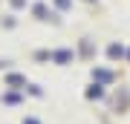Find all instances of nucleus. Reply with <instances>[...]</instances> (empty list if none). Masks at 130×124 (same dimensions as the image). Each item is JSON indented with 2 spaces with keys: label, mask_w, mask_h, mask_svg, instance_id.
Returning a JSON list of instances; mask_svg holds the SVG:
<instances>
[{
  "label": "nucleus",
  "mask_w": 130,
  "mask_h": 124,
  "mask_svg": "<svg viewBox=\"0 0 130 124\" xmlns=\"http://www.w3.org/2000/svg\"><path fill=\"white\" fill-rule=\"evenodd\" d=\"M101 95H104V84L93 81V84H90V87H87V98H90V101H93V98H101Z\"/></svg>",
  "instance_id": "obj_7"
},
{
  "label": "nucleus",
  "mask_w": 130,
  "mask_h": 124,
  "mask_svg": "<svg viewBox=\"0 0 130 124\" xmlns=\"http://www.w3.org/2000/svg\"><path fill=\"white\" fill-rule=\"evenodd\" d=\"M0 23H3L6 29H14V26H18V20H14V14H6V17L0 20Z\"/></svg>",
  "instance_id": "obj_10"
},
{
  "label": "nucleus",
  "mask_w": 130,
  "mask_h": 124,
  "mask_svg": "<svg viewBox=\"0 0 130 124\" xmlns=\"http://www.w3.org/2000/svg\"><path fill=\"white\" fill-rule=\"evenodd\" d=\"M23 124H41V121H35V118H26V121H23Z\"/></svg>",
  "instance_id": "obj_15"
},
{
  "label": "nucleus",
  "mask_w": 130,
  "mask_h": 124,
  "mask_svg": "<svg viewBox=\"0 0 130 124\" xmlns=\"http://www.w3.org/2000/svg\"><path fill=\"white\" fill-rule=\"evenodd\" d=\"M72 3H75V0H52V9L61 12V14H67V12L72 9Z\"/></svg>",
  "instance_id": "obj_8"
},
{
  "label": "nucleus",
  "mask_w": 130,
  "mask_h": 124,
  "mask_svg": "<svg viewBox=\"0 0 130 124\" xmlns=\"http://www.w3.org/2000/svg\"><path fill=\"white\" fill-rule=\"evenodd\" d=\"M124 61H127V64H130V46H127V58H124Z\"/></svg>",
  "instance_id": "obj_16"
},
{
  "label": "nucleus",
  "mask_w": 130,
  "mask_h": 124,
  "mask_svg": "<svg viewBox=\"0 0 130 124\" xmlns=\"http://www.w3.org/2000/svg\"><path fill=\"white\" fill-rule=\"evenodd\" d=\"M6 87H12V90H23V87H29V84H26V78H23V75L9 72V75H6Z\"/></svg>",
  "instance_id": "obj_5"
},
{
  "label": "nucleus",
  "mask_w": 130,
  "mask_h": 124,
  "mask_svg": "<svg viewBox=\"0 0 130 124\" xmlns=\"http://www.w3.org/2000/svg\"><path fill=\"white\" fill-rule=\"evenodd\" d=\"M52 58V49H38L35 52V61H49Z\"/></svg>",
  "instance_id": "obj_9"
},
{
  "label": "nucleus",
  "mask_w": 130,
  "mask_h": 124,
  "mask_svg": "<svg viewBox=\"0 0 130 124\" xmlns=\"http://www.w3.org/2000/svg\"><path fill=\"white\" fill-rule=\"evenodd\" d=\"M18 101H20L18 92H6V104H18Z\"/></svg>",
  "instance_id": "obj_11"
},
{
  "label": "nucleus",
  "mask_w": 130,
  "mask_h": 124,
  "mask_svg": "<svg viewBox=\"0 0 130 124\" xmlns=\"http://www.w3.org/2000/svg\"><path fill=\"white\" fill-rule=\"evenodd\" d=\"M116 75L110 72V69H101V66H93V81H98V84H110Z\"/></svg>",
  "instance_id": "obj_6"
},
{
  "label": "nucleus",
  "mask_w": 130,
  "mask_h": 124,
  "mask_svg": "<svg viewBox=\"0 0 130 124\" xmlns=\"http://www.w3.org/2000/svg\"><path fill=\"white\" fill-rule=\"evenodd\" d=\"M9 64H12V61H9V58H3V61H0V69H6Z\"/></svg>",
  "instance_id": "obj_14"
},
{
  "label": "nucleus",
  "mask_w": 130,
  "mask_h": 124,
  "mask_svg": "<svg viewBox=\"0 0 130 124\" xmlns=\"http://www.w3.org/2000/svg\"><path fill=\"white\" fill-rule=\"evenodd\" d=\"M84 3H98V0H84Z\"/></svg>",
  "instance_id": "obj_17"
},
{
  "label": "nucleus",
  "mask_w": 130,
  "mask_h": 124,
  "mask_svg": "<svg viewBox=\"0 0 130 124\" xmlns=\"http://www.w3.org/2000/svg\"><path fill=\"white\" fill-rule=\"evenodd\" d=\"M32 14H35V20H41V23H52V26H61V12H55L52 6H46V3H43V0L32 3Z\"/></svg>",
  "instance_id": "obj_1"
},
{
  "label": "nucleus",
  "mask_w": 130,
  "mask_h": 124,
  "mask_svg": "<svg viewBox=\"0 0 130 124\" xmlns=\"http://www.w3.org/2000/svg\"><path fill=\"white\" fill-rule=\"evenodd\" d=\"M107 58H110V61H124V58H127V46L119 43V41L107 43Z\"/></svg>",
  "instance_id": "obj_3"
},
{
  "label": "nucleus",
  "mask_w": 130,
  "mask_h": 124,
  "mask_svg": "<svg viewBox=\"0 0 130 124\" xmlns=\"http://www.w3.org/2000/svg\"><path fill=\"white\" fill-rule=\"evenodd\" d=\"M72 58H75V52L72 49H67V46H61V49H52V64H58V66H67V64H72Z\"/></svg>",
  "instance_id": "obj_2"
},
{
  "label": "nucleus",
  "mask_w": 130,
  "mask_h": 124,
  "mask_svg": "<svg viewBox=\"0 0 130 124\" xmlns=\"http://www.w3.org/2000/svg\"><path fill=\"white\" fill-rule=\"evenodd\" d=\"M78 55H81V58H93V55H95V43H93V38H81V43H78Z\"/></svg>",
  "instance_id": "obj_4"
},
{
  "label": "nucleus",
  "mask_w": 130,
  "mask_h": 124,
  "mask_svg": "<svg viewBox=\"0 0 130 124\" xmlns=\"http://www.w3.org/2000/svg\"><path fill=\"white\" fill-rule=\"evenodd\" d=\"M29 92H32V95H41V87H38V84H29V87H26Z\"/></svg>",
  "instance_id": "obj_13"
},
{
  "label": "nucleus",
  "mask_w": 130,
  "mask_h": 124,
  "mask_svg": "<svg viewBox=\"0 0 130 124\" xmlns=\"http://www.w3.org/2000/svg\"><path fill=\"white\" fill-rule=\"evenodd\" d=\"M12 9H26V0H9Z\"/></svg>",
  "instance_id": "obj_12"
}]
</instances>
